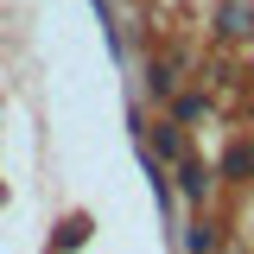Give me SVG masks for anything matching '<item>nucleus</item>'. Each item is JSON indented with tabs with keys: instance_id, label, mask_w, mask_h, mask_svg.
I'll list each match as a JSON object with an SVG mask.
<instances>
[{
	"instance_id": "2",
	"label": "nucleus",
	"mask_w": 254,
	"mask_h": 254,
	"mask_svg": "<svg viewBox=\"0 0 254 254\" xmlns=\"http://www.w3.org/2000/svg\"><path fill=\"white\" fill-rule=\"evenodd\" d=\"M76 242H89V216H70V222H64V229H58V242H51V248H76Z\"/></svg>"
},
{
	"instance_id": "3",
	"label": "nucleus",
	"mask_w": 254,
	"mask_h": 254,
	"mask_svg": "<svg viewBox=\"0 0 254 254\" xmlns=\"http://www.w3.org/2000/svg\"><path fill=\"white\" fill-rule=\"evenodd\" d=\"M222 172H229V178H248L254 172V146H229V153H222Z\"/></svg>"
},
{
	"instance_id": "4",
	"label": "nucleus",
	"mask_w": 254,
	"mask_h": 254,
	"mask_svg": "<svg viewBox=\"0 0 254 254\" xmlns=\"http://www.w3.org/2000/svg\"><path fill=\"white\" fill-rule=\"evenodd\" d=\"M178 185H185V197H203V165L185 159V165H178Z\"/></svg>"
},
{
	"instance_id": "1",
	"label": "nucleus",
	"mask_w": 254,
	"mask_h": 254,
	"mask_svg": "<svg viewBox=\"0 0 254 254\" xmlns=\"http://www.w3.org/2000/svg\"><path fill=\"white\" fill-rule=\"evenodd\" d=\"M248 26H254V6H222V13H216V32H222V38H242Z\"/></svg>"
}]
</instances>
